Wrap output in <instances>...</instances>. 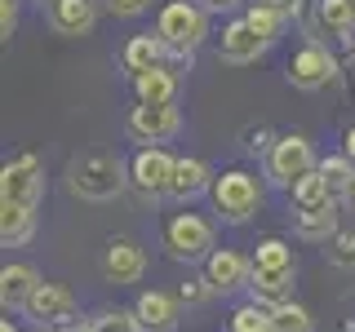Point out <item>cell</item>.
Returning <instances> with one entry per match:
<instances>
[{"mask_svg":"<svg viewBox=\"0 0 355 332\" xmlns=\"http://www.w3.org/2000/svg\"><path fill=\"white\" fill-rule=\"evenodd\" d=\"M258 5L275 9V14H284V18H297V14H302V0H258Z\"/></svg>","mask_w":355,"mask_h":332,"instance_id":"36","label":"cell"},{"mask_svg":"<svg viewBox=\"0 0 355 332\" xmlns=\"http://www.w3.org/2000/svg\"><path fill=\"white\" fill-rule=\"evenodd\" d=\"M342 151H347V155H351V160H355V124L347 129V138H342Z\"/></svg>","mask_w":355,"mask_h":332,"instance_id":"38","label":"cell"},{"mask_svg":"<svg viewBox=\"0 0 355 332\" xmlns=\"http://www.w3.org/2000/svg\"><path fill=\"white\" fill-rule=\"evenodd\" d=\"M129 138L142 142V147H164V142H173L178 133H182V111L173 102L164 107H151V102H138L129 111Z\"/></svg>","mask_w":355,"mask_h":332,"instance_id":"9","label":"cell"},{"mask_svg":"<svg viewBox=\"0 0 355 332\" xmlns=\"http://www.w3.org/2000/svg\"><path fill=\"white\" fill-rule=\"evenodd\" d=\"M338 58L324 49L320 40H306L302 49L288 58V66H284V75H288V84L293 89H302V93H315V89H324V84H333L338 80Z\"/></svg>","mask_w":355,"mask_h":332,"instance_id":"7","label":"cell"},{"mask_svg":"<svg viewBox=\"0 0 355 332\" xmlns=\"http://www.w3.org/2000/svg\"><path fill=\"white\" fill-rule=\"evenodd\" d=\"M27 315L36 319L40 328H76V324H80V306H76L71 288H62V284H44V279H40L36 293H31Z\"/></svg>","mask_w":355,"mask_h":332,"instance_id":"10","label":"cell"},{"mask_svg":"<svg viewBox=\"0 0 355 332\" xmlns=\"http://www.w3.org/2000/svg\"><path fill=\"white\" fill-rule=\"evenodd\" d=\"M103 275L107 284H138L147 275V252L133 239H111L103 252Z\"/></svg>","mask_w":355,"mask_h":332,"instance_id":"14","label":"cell"},{"mask_svg":"<svg viewBox=\"0 0 355 332\" xmlns=\"http://www.w3.org/2000/svg\"><path fill=\"white\" fill-rule=\"evenodd\" d=\"M244 18H249L253 27H258V36H266V40H271V44H275V40L284 36V22H288L284 14H275V9H266V5H258V0H253V5L244 9Z\"/></svg>","mask_w":355,"mask_h":332,"instance_id":"30","label":"cell"},{"mask_svg":"<svg viewBox=\"0 0 355 332\" xmlns=\"http://www.w3.org/2000/svg\"><path fill=\"white\" fill-rule=\"evenodd\" d=\"M214 182H218V173L209 169L200 155H178L169 199H178V204H191V199H200L205 191H214Z\"/></svg>","mask_w":355,"mask_h":332,"instance_id":"13","label":"cell"},{"mask_svg":"<svg viewBox=\"0 0 355 332\" xmlns=\"http://www.w3.org/2000/svg\"><path fill=\"white\" fill-rule=\"evenodd\" d=\"M129 186V164L111 151H89L67 164V191L89 204H107Z\"/></svg>","mask_w":355,"mask_h":332,"instance_id":"1","label":"cell"},{"mask_svg":"<svg viewBox=\"0 0 355 332\" xmlns=\"http://www.w3.org/2000/svg\"><path fill=\"white\" fill-rule=\"evenodd\" d=\"M209 195H214L218 217L231 221V226H244V221L262 208V182L249 169H227L214 182V191H209Z\"/></svg>","mask_w":355,"mask_h":332,"instance_id":"3","label":"cell"},{"mask_svg":"<svg viewBox=\"0 0 355 332\" xmlns=\"http://www.w3.org/2000/svg\"><path fill=\"white\" fill-rule=\"evenodd\" d=\"M120 62H125L129 75L151 71V66L169 62V44H164L160 36H151V31H142V36H129V44L120 49Z\"/></svg>","mask_w":355,"mask_h":332,"instance_id":"20","label":"cell"},{"mask_svg":"<svg viewBox=\"0 0 355 332\" xmlns=\"http://www.w3.org/2000/svg\"><path fill=\"white\" fill-rule=\"evenodd\" d=\"M173 164H178V155H169L164 147H138V151H133V160H129V186H133V191H142L147 199L169 195Z\"/></svg>","mask_w":355,"mask_h":332,"instance_id":"8","label":"cell"},{"mask_svg":"<svg viewBox=\"0 0 355 332\" xmlns=\"http://www.w3.org/2000/svg\"><path fill=\"white\" fill-rule=\"evenodd\" d=\"M44 18L58 36H89L98 22V0H49Z\"/></svg>","mask_w":355,"mask_h":332,"instance_id":"15","label":"cell"},{"mask_svg":"<svg viewBox=\"0 0 355 332\" xmlns=\"http://www.w3.org/2000/svg\"><path fill=\"white\" fill-rule=\"evenodd\" d=\"M133 93H138V102H151V107L173 102V98H178L173 62H160V66H151V71H138V75H133Z\"/></svg>","mask_w":355,"mask_h":332,"instance_id":"18","label":"cell"},{"mask_svg":"<svg viewBox=\"0 0 355 332\" xmlns=\"http://www.w3.org/2000/svg\"><path fill=\"white\" fill-rule=\"evenodd\" d=\"M333 204V191H329V182L315 173H306L302 182H293V208L297 213H311V208H329Z\"/></svg>","mask_w":355,"mask_h":332,"instance_id":"25","label":"cell"},{"mask_svg":"<svg viewBox=\"0 0 355 332\" xmlns=\"http://www.w3.org/2000/svg\"><path fill=\"white\" fill-rule=\"evenodd\" d=\"M14 27H18V0H0V36H14Z\"/></svg>","mask_w":355,"mask_h":332,"instance_id":"35","label":"cell"},{"mask_svg":"<svg viewBox=\"0 0 355 332\" xmlns=\"http://www.w3.org/2000/svg\"><path fill=\"white\" fill-rule=\"evenodd\" d=\"M253 266H258V270H297L293 243H284V239H262L258 252H253Z\"/></svg>","mask_w":355,"mask_h":332,"instance_id":"26","label":"cell"},{"mask_svg":"<svg viewBox=\"0 0 355 332\" xmlns=\"http://www.w3.org/2000/svg\"><path fill=\"white\" fill-rule=\"evenodd\" d=\"M205 279L214 284V293H240V288H249L253 279V257H244L236 248H214L205 257Z\"/></svg>","mask_w":355,"mask_h":332,"instance_id":"12","label":"cell"},{"mask_svg":"<svg viewBox=\"0 0 355 332\" xmlns=\"http://www.w3.org/2000/svg\"><path fill=\"white\" fill-rule=\"evenodd\" d=\"M164 252L173 261H205L214 252V221L200 213H173L164 221Z\"/></svg>","mask_w":355,"mask_h":332,"instance_id":"5","label":"cell"},{"mask_svg":"<svg viewBox=\"0 0 355 332\" xmlns=\"http://www.w3.org/2000/svg\"><path fill=\"white\" fill-rule=\"evenodd\" d=\"M200 5H205L209 14H231V9H240L244 0H200Z\"/></svg>","mask_w":355,"mask_h":332,"instance_id":"37","label":"cell"},{"mask_svg":"<svg viewBox=\"0 0 355 332\" xmlns=\"http://www.w3.org/2000/svg\"><path fill=\"white\" fill-rule=\"evenodd\" d=\"M351 9H355V0H351Z\"/></svg>","mask_w":355,"mask_h":332,"instance_id":"42","label":"cell"},{"mask_svg":"<svg viewBox=\"0 0 355 332\" xmlns=\"http://www.w3.org/2000/svg\"><path fill=\"white\" fill-rule=\"evenodd\" d=\"M227 332H271V306H258V302L236 306L227 319Z\"/></svg>","mask_w":355,"mask_h":332,"instance_id":"27","label":"cell"},{"mask_svg":"<svg viewBox=\"0 0 355 332\" xmlns=\"http://www.w3.org/2000/svg\"><path fill=\"white\" fill-rule=\"evenodd\" d=\"M329 261L338 266V270H355V226L351 230H338V235L329 239Z\"/></svg>","mask_w":355,"mask_h":332,"instance_id":"31","label":"cell"},{"mask_svg":"<svg viewBox=\"0 0 355 332\" xmlns=\"http://www.w3.org/2000/svg\"><path fill=\"white\" fill-rule=\"evenodd\" d=\"M31 332H85V324H76V328H40V324H36Z\"/></svg>","mask_w":355,"mask_h":332,"instance_id":"39","label":"cell"},{"mask_svg":"<svg viewBox=\"0 0 355 332\" xmlns=\"http://www.w3.org/2000/svg\"><path fill=\"white\" fill-rule=\"evenodd\" d=\"M31 235H36V208L0 204V239H5V248H22Z\"/></svg>","mask_w":355,"mask_h":332,"instance_id":"21","label":"cell"},{"mask_svg":"<svg viewBox=\"0 0 355 332\" xmlns=\"http://www.w3.org/2000/svg\"><path fill=\"white\" fill-rule=\"evenodd\" d=\"M320 177L329 182L333 199H347L351 186H355V160L347 151H342V155H324V160H320Z\"/></svg>","mask_w":355,"mask_h":332,"instance_id":"23","label":"cell"},{"mask_svg":"<svg viewBox=\"0 0 355 332\" xmlns=\"http://www.w3.org/2000/svg\"><path fill=\"white\" fill-rule=\"evenodd\" d=\"M266 49H271V40L258 36V27H253L249 18H231L227 27H222V40H218V62L249 66V62H258Z\"/></svg>","mask_w":355,"mask_h":332,"instance_id":"11","label":"cell"},{"mask_svg":"<svg viewBox=\"0 0 355 332\" xmlns=\"http://www.w3.org/2000/svg\"><path fill=\"white\" fill-rule=\"evenodd\" d=\"M275 138H280V133H271L266 124L244 129V151H249V155H262V151H271V147H275Z\"/></svg>","mask_w":355,"mask_h":332,"instance_id":"32","label":"cell"},{"mask_svg":"<svg viewBox=\"0 0 355 332\" xmlns=\"http://www.w3.org/2000/svg\"><path fill=\"white\" fill-rule=\"evenodd\" d=\"M338 235V213H333V204L329 208H311V213H297V239H306V243H320V239H333Z\"/></svg>","mask_w":355,"mask_h":332,"instance_id":"24","label":"cell"},{"mask_svg":"<svg viewBox=\"0 0 355 332\" xmlns=\"http://www.w3.org/2000/svg\"><path fill=\"white\" fill-rule=\"evenodd\" d=\"M107 9L116 18H138V14H147V9H151V0H107Z\"/></svg>","mask_w":355,"mask_h":332,"instance_id":"34","label":"cell"},{"mask_svg":"<svg viewBox=\"0 0 355 332\" xmlns=\"http://www.w3.org/2000/svg\"><path fill=\"white\" fill-rule=\"evenodd\" d=\"M133 315H138L142 332H173L178 328V302L169 293H155V288L133 302Z\"/></svg>","mask_w":355,"mask_h":332,"instance_id":"17","label":"cell"},{"mask_svg":"<svg viewBox=\"0 0 355 332\" xmlns=\"http://www.w3.org/2000/svg\"><path fill=\"white\" fill-rule=\"evenodd\" d=\"M293 275L297 270H258L253 266V279H249V302H258V306H284V302H293Z\"/></svg>","mask_w":355,"mask_h":332,"instance_id":"19","label":"cell"},{"mask_svg":"<svg viewBox=\"0 0 355 332\" xmlns=\"http://www.w3.org/2000/svg\"><path fill=\"white\" fill-rule=\"evenodd\" d=\"M271 332H315V319H311L306 306L284 302V306L271 310Z\"/></svg>","mask_w":355,"mask_h":332,"instance_id":"29","label":"cell"},{"mask_svg":"<svg viewBox=\"0 0 355 332\" xmlns=\"http://www.w3.org/2000/svg\"><path fill=\"white\" fill-rule=\"evenodd\" d=\"M85 332H142V324L133 310L111 306V310H98L94 319H85Z\"/></svg>","mask_w":355,"mask_h":332,"instance_id":"28","label":"cell"},{"mask_svg":"<svg viewBox=\"0 0 355 332\" xmlns=\"http://www.w3.org/2000/svg\"><path fill=\"white\" fill-rule=\"evenodd\" d=\"M155 36L169 44V62L191 66L196 49L209 40V9L196 5V0H169L155 14Z\"/></svg>","mask_w":355,"mask_h":332,"instance_id":"2","label":"cell"},{"mask_svg":"<svg viewBox=\"0 0 355 332\" xmlns=\"http://www.w3.org/2000/svg\"><path fill=\"white\" fill-rule=\"evenodd\" d=\"M209 297H214V284L209 279H187L178 288V302L182 306H200V302H209Z\"/></svg>","mask_w":355,"mask_h":332,"instance_id":"33","label":"cell"},{"mask_svg":"<svg viewBox=\"0 0 355 332\" xmlns=\"http://www.w3.org/2000/svg\"><path fill=\"white\" fill-rule=\"evenodd\" d=\"M320 160H315V147L302 138V133H280L275 147L266 151V177L284 191H293V182H302L306 173H315Z\"/></svg>","mask_w":355,"mask_h":332,"instance_id":"4","label":"cell"},{"mask_svg":"<svg viewBox=\"0 0 355 332\" xmlns=\"http://www.w3.org/2000/svg\"><path fill=\"white\" fill-rule=\"evenodd\" d=\"M40 288V275L36 266L27 261H9L5 270H0V302H5V310H27L31 293Z\"/></svg>","mask_w":355,"mask_h":332,"instance_id":"16","label":"cell"},{"mask_svg":"<svg viewBox=\"0 0 355 332\" xmlns=\"http://www.w3.org/2000/svg\"><path fill=\"white\" fill-rule=\"evenodd\" d=\"M44 195V164L40 155L22 151L0 169V204H14V208H36Z\"/></svg>","mask_w":355,"mask_h":332,"instance_id":"6","label":"cell"},{"mask_svg":"<svg viewBox=\"0 0 355 332\" xmlns=\"http://www.w3.org/2000/svg\"><path fill=\"white\" fill-rule=\"evenodd\" d=\"M315 18H320V27H324L333 40H351V31H355L351 0H320V5H315Z\"/></svg>","mask_w":355,"mask_h":332,"instance_id":"22","label":"cell"},{"mask_svg":"<svg viewBox=\"0 0 355 332\" xmlns=\"http://www.w3.org/2000/svg\"><path fill=\"white\" fill-rule=\"evenodd\" d=\"M347 204H351V213H355V186H351V195H347Z\"/></svg>","mask_w":355,"mask_h":332,"instance_id":"41","label":"cell"},{"mask_svg":"<svg viewBox=\"0 0 355 332\" xmlns=\"http://www.w3.org/2000/svg\"><path fill=\"white\" fill-rule=\"evenodd\" d=\"M0 332H18V324H14V319H5V324H0Z\"/></svg>","mask_w":355,"mask_h":332,"instance_id":"40","label":"cell"}]
</instances>
